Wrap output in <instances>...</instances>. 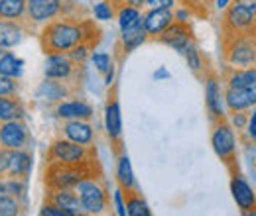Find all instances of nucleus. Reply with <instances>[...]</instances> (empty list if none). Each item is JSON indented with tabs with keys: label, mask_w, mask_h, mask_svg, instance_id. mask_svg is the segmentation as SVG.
I'll list each match as a JSON object with an SVG mask.
<instances>
[{
	"label": "nucleus",
	"mask_w": 256,
	"mask_h": 216,
	"mask_svg": "<svg viewBox=\"0 0 256 216\" xmlns=\"http://www.w3.org/2000/svg\"><path fill=\"white\" fill-rule=\"evenodd\" d=\"M96 45L100 41V30L95 26L93 20L87 18H73V16H60L40 31V43L44 53H67L79 43Z\"/></svg>",
	"instance_id": "f257e3e1"
},
{
	"label": "nucleus",
	"mask_w": 256,
	"mask_h": 216,
	"mask_svg": "<svg viewBox=\"0 0 256 216\" xmlns=\"http://www.w3.org/2000/svg\"><path fill=\"white\" fill-rule=\"evenodd\" d=\"M221 51H223V63L226 69L256 67V33L223 31Z\"/></svg>",
	"instance_id": "f03ea898"
},
{
	"label": "nucleus",
	"mask_w": 256,
	"mask_h": 216,
	"mask_svg": "<svg viewBox=\"0 0 256 216\" xmlns=\"http://www.w3.org/2000/svg\"><path fill=\"white\" fill-rule=\"evenodd\" d=\"M73 189H75V193L79 197L83 215L95 216V215H104L108 211V207H110V195H108L104 183L100 181V175L98 173L83 177Z\"/></svg>",
	"instance_id": "7ed1b4c3"
},
{
	"label": "nucleus",
	"mask_w": 256,
	"mask_h": 216,
	"mask_svg": "<svg viewBox=\"0 0 256 216\" xmlns=\"http://www.w3.org/2000/svg\"><path fill=\"white\" fill-rule=\"evenodd\" d=\"M211 146L217 157L224 163V167L230 173L238 171V134L228 124L226 118L213 122L211 130Z\"/></svg>",
	"instance_id": "20e7f679"
},
{
	"label": "nucleus",
	"mask_w": 256,
	"mask_h": 216,
	"mask_svg": "<svg viewBox=\"0 0 256 216\" xmlns=\"http://www.w3.org/2000/svg\"><path fill=\"white\" fill-rule=\"evenodd\" d=\"M48 163L65 165H96V152L93 146H81L67 138H56L48 150Z\"/></svg>",
	"instance_id": "39448f33"
},
{
	"label": "nucleus",
	"mask_w": 256,
	"mask_h": 216,
	"mask_svg": "<svg viewBox=\"0 0 256 216\" xmlns=\"http://www.w3.org/2000/svg\"><path fill=\"white\" fill-rule=\"evenodd\" d=\"M71 0H28L26 2V24L30 28H42L60 16H73L69 12Z\"/></svg>",
	"instance_id": "423d86ee"
},
{
	"label": "nucleus",
	"mask_w": 256,
	"mask_h": 216,
	"mask_svg": "<svg viewBox=\"0 0 256 216\" xmlns=\"http://www.w3.org/2000/svg\"><path fill=\"white\" fill-rule=\"evenodd\" d=\"M96 165H65L48 163L46 165V187L48 189H73L83 177L93 175Z\"/></svg>",
	"instance_id": "0eeeda50"
},
{
	"label": "nucleus",
	"mask_w": 256,
	"mask_h": 216,
	"mask_svg": "<svg viewBox=\"0 0 256 216\" xmlns=\"http://www.w3.org/2000/svg\"><path fill=\"white\" fill-rule=\"evenodd\" d=\"M203 87H205V106L211 122L226 118V108L223 100V79L215 71H205L203 75Z\"/></svg>",
	"instance_id": "6e6552de"
},
{
	"label": "nucleus",
	"mask_w": 256,
	"mask_h": 216,
	"mask_svg": "<svg viewBox=\"0 0 256 216\" xmlns=\"http://www.w3.org/2000/svg\"><path fill=\"white\" fill-rule=\"evenodd\" d=\"M221 30L230 33H256V14L248 8L232 2L223 12Z\"/></svg>",
	"instance_id": "1a4fd4ad"
},
{
	"label": "nucleus",
	"mask_w": 256,
	"mask_h": 216,
	"mask_svg": "<svg viewBox=\"0 0 256 216\" xmlns=\"http://www.w3.org/2000/svg\"><path fill=\"white\" fill-rule=\"evenodd\" d=\"M79 67L67 53H46L44 61V77L65 81V83H75L79 79Z\"/></svg>",
	"instance_id": "9d476101"
},
{
	"label": "nucleus",
	"mask_w": 256,
	"mask_h": 216,
	"mask_svg": "<svg viewBox=\"0 0 256 216\" xmlns=\"http://www.w3.org/2000/svg\"><path fill=\"white\" fill-rule=\"evenodd\" d=\"M154 41H158L162 45H166V47L178 51L180 55H184L186 49L195 41L192 24H182V22H176V20H174L166 30L162 31L160 35L154 37Z\"/></svg>",
	"instance_id": "9b49d317"
},
{
	"label": "nucleus",
	"mask_w": 256,
	"mask_h": 216,
	"mask_svg": "<svg viewBox=\"0 0 256 216\" xmlns=\"http://www.w3.org/2000/svg\"><path fill=\"white\" fill-rule=\"evenodd\" d=\"M32 136L24 120H8L0 122V146L8 150H22L30 148Z\"/></svg>",
	"instance_id": "f8f14e48"
},
{
	"label": "nucleus",
	"mask_w": 256,
	"mask_h": 216,
	"mask_svg": "<svg viewBox=\"0 0 256 216\" xmlns=\"http://www.w3.org/2000/svg\"><path fill=\"white\" fill-rule=\"evenodd\" d=\"M71 94H73L71 83L44 77V81L36 89V100L42 102V104H58L65 98H69Z\"/></svg>",
	"instance_id": "ddd939ff"
},
{
	"label": "nucleus",
	"mask_w": 256,
	"mask_h": 216,
	"mask_svg": "<svg viewBox=\"0 0 256 216\" xmlns=\"http://www.w3.org/2000/svg\"><path fill=\"white\" fill-rule=\"evenodd\" d=\"M104 130L106 136L110 140V144L120 150L122 144V112H120V102L118 98L112 94L104 106Z\"/></svg>",
	"instance_id": "4468645a"
},
{
	"label": "nucleus",
	"mask_w": 256,
	"mask_h": 216,
	"mask_svg": "<svg viewBox=\"0 0 256 216\" xmlns=\"http://www.w3.org/2000/svg\"><path fill=\"white\" fill-rule=\"evenodd\" d=\"M56 116L60 120H91L95 116V108L83 100V98H71L62 100L56 104Z\"/></svg>",
	"instance_id": "2eb2a0df"
},
{
	"label": "nucleus",
	"mask_w": 256,
	"mask_h": 216,
	"mask_svg": "<svg viewBox=\"0 0 256 216\" xmlns=\"http://www.w3.org/2000/svg\"><path fill=\"white\" fill-rule=\"evenodd\" d=\"M62 136L81 146H93L96 140L95 126L91 120H65L62 126Z\"/></svg>",
	"instance_id": "dca6fc26"
},
{
	"label": "nucleus",
	"mask_w": 256,
	"mask_h": 216,
	"mask_svg": "<svg viewBox=\"0 0 256 216\" xmlns=\"http://www.w3.org/2000/svg\"><path fill=\"white\" fill-rule=\"evenodd\" d=\"M230 193H232V199H234V203H236V207L242 215L256 207L254 189L238 171L232 173V177H230Z\"/></svg>",
	"instance_id": "f3484780"
},
{
	"label": "nucleus",
	"mask_w": 256,
	"mask_h": 216,
	"mask_svg": "<svg viewBox=\"0 0 256 216\" xmlns=\"http://www.w3.org/2000/svg\"><path fill=\"white\" fill-rule=\"evenodd\" d=\"M30 31H32V28L26 22L0 20V47L2 49H14V47H18Z\"/></svg>",
	"instance_id": "a211bd4d"
},
{
	"label": "nucleus",
	"mask_w": 256,
	"mask_h": 216,
	"mask_svg": "<svg viewBox=\"0 0 256 216\" xmlns=\"http://www.w3.org/2000/svg\"><path fill=\"white\" fill-rule=\"evenodd\" d=\"M142 16H144V30L150 35V39L160 35L162 31L176 20L172 8H146V12H142Z\"/></svg>",
	"instance_id": "6ab92c4d"
},
{
	"label": "nucleus",
	"mask_w": 256,
	"mask_h": 216,
	"mask_svg": "<svg viewBox=\"0 0 256 216\" xmlns=\"http://www.w3.org/2000/svg\"><path fill=\"white\" fill-rule=\"evenodd\" d=\"M48 201H52L60 209H64L67 216L83 215V209H81L75 189H48Z\"/></svg>",
	"instance_id": "aec40b11"
},
{
	"label": "nucleus",
	"mask_w": 256,
	"mask_h": 216,
	"mask_svg": "<svg viewBox=\"0 0 256 216\" xmlns=\"http://www.w3.org/2000/svg\"><path fill=\"white\" fill-rule=\"evenodd\" d=\"M150 39V35L144 30V16L126 30L120 31V47L124 53H130L134 49H138L140 45H144L146 41Z\"/></svg>",
	"instance_id": "412c9836"
},
{
	"label": "nucleus",
	"mask_w": 256,
	"mask_h": 216,
	"mask_svg": "<svg viewBox=\"0 0 256 216\" xmlns=\"http://www.w3.org/2000/svg\"><path fill=\"white\" fill-rule=\"evenodd\" d=\"M32 169H34V154L28 148L12 150L8 177H24V179H28L32 175Z\"/></svg>",
	"instance_id": "4be33fe9"
},
{
	"label": "nucleus",
	"mask_w": 256,
	"mask_h": 216,
	"mask_svg": "<svg viewBox=\"0 0 256 216\" xmlns=\"http://www.w3.org/2000/svg\"><path fill=\"white\" fill-rule=\"evenodd\" d=\"M221 79H223L224 87L246 91L256 83V67H248V69H226L224 67V75Z\"/></svg>",
	"instance_id": "5701e85b"
},
{
	"label": "nucleus",
	"mask_w": 256,
	"mask_h": 216,
	"mask_svg": "<svg viewBox=\"0 0 256 216\" xmlns=\"http://www.w3.org/2000/svg\"><path fill=\"white\" fill-rule=\"evenodd\" d=\"M26 118V106L16 96H0V122L8 120H24Z\"/></svg>",
	"instance_id": "b1692460"
},
{
	"label": "nucleus",
	"mask_w": 256,
	"mask_h": 216,
	"mask_svg": "<svg viewBox=\"0 0 256 216\" xmlns=\"http://www.w3.org/2000/svg\"><path fill=\"white\" fill-rule=\"evenodd\" d=\"M116 183L122 191H134L138 189L136 187V177H134V171H132V163H130V157L124 152H120L116 157Z\"/></svg>",
	"instance_id": "393cba45"
},
{
	"label": "nucleus",
	"mask_w": 256,
	"mask_h": 216,
	"mask_svg": "<svg viewBox=\"0 0 256 216\" xmlns=\"http://www.w3.org/2000/svg\"><path fill=\"white\" fill-rule=\"evenodd\" d=\"M223 100H224V108L228 112H238V110H250L252 108V104L248 100V94H246V91H242V89L224 87Z\"/></svg>",
	"instance_id": "a878e982"
},
{
	"label": "nucleus",
	"mask_w": 256,
	"mask_h": 216,
	"mask_svg": "<svg viewBox=\"0 0 256 216\" xmlns=\"http://www.w3.org/2000/svg\"><path fill=\"white\" fill-rule=\"evenodd\" d=\"M24 65H26V61L22 57H18L16 53H12L10 49L0 53V75L2 77L20 79L24 73Z\"/></svg>",
	"instance_id": "bb28decb"
},
{
	"label": "nucleus",
	"mask_w": 256,
	"mask_h": 216,
	"mask_svg": "<svg viewBox=\"0 0 256 216\" xmlns=\"http://www.w3.org/2000/svg\"><path fill=\"white\" fill-rule=\"evenodd\" d=\"M26 2L28 0H0V20L26 22Z\"/></svg>",
	"instance_id": "cd10ccee"
},
{
	"label": "nucleus",
	"mask_w": 256,
	"mask_h": 216,
	"mask_svg": "<svg viewBox=\"0 0 256 216\" xmlns=\"http://www.w3.org/2000/svg\"><path fill=\"white\" fill-rule=\"evenodd\" d=\"M124 201H126V216H152L148 203L138 193V189L124 191Z\"/></svg>",
	"instance_id": "c85d7f7f"
},
{
	"label": "nucleus",
	"mask_w": 256,
	"mask_h": 216,
	"mask_svg": "<svg viewBox=\"0 0 256 216\" xmlns=\"http://www.w3.org/2000/svg\"><path fill=\"white\" fill-rule=\"evenodd\" d=\"M142 12L144 10H140V8H136V6H132V4H120V6H116V16H114V20H116V24H118V30H126L130 26H134L140 18H142Z\"/></svg>",
	"instance_id": "c756f323"
},
{
	"label": "nucleus",
	"mask_w": 256,
	"mask_h": 216,
	"mask_svg": "<svg viewBox=\"0 0 256 216\" xmlns=\"http://www.w3.org/2000/svg\"><path fill=\"white\" fill-rule=\"evenodd\" d=\"M184 57H186L188 67L192 69L195 75H199V77H201V75L207 71V67H205V59H203V55H201V51H199V47H197V43H195V41H193L192 45L186 49Z\"/></svg>",
	"instance_id": "7c9ffc66"
},
{
	"label": "nucleus",
	"mask_w": 256,
	"mask_h": 216,
	"mask_svg": "<svg viewBox=\"0 0 256 216\" xmlns=\"http://www.w3.org/2000/svg\"><path fill=\"white\" fill-rule=\"evenodd\" d=\"M6 185L10 197L18 199L24 207H26V199H28V179L24 177H6Z\"/></svg>",
	"instance_id": "2f4dec72"
},
{
	"label": "nucleus",
	"mask_w": 256,
	"mask_h": 216,
	"mask_svg": "<svg viewBox=\"0 0 256 216\" xmlns=\"http://www.w3.org/2000/svg\"><path fill=\"white\" fill-rule=\"evenodd\" d=\"M93 16L98 22H110L116 16V6L110 0H98L93 4Z\"/></svg>",
	"instance_id": "473e14b6"
},
{
	"label": "nucleus",
	"mask_w": 256,
	"mask_h": 216,
	"mask_svg": "<svg viewBox=\"0 0 256 216\" xmlns=\"http://www.w3.org/2000/svg\"><path fill=\"white\" fill-rule=\"evenodd\" d=\"M24 205L14 197H2L0 199V216H20L24 213Z\"/></svg>",
	"instance_id": "72a5a7b5"
},
{
	"label": "nucleus",
	"mask_w": 256,
	"mask_h": 216,
	"mask_svg": "<svg viewBox=\"0 0 256 216\" xmlns=\"http://www.w3.org/2000/svg\"><path fill=\"white\" fill-rule=\"evenodd\" d=\"M93 47H95V45H91V43L83 41V43L75 45L71 51H67V55L71 57V61H75L77 65H83V63H85L87 59H89V57H91V51H93Z\"/></svg>",
	"instance_id": "f704fd0d"
},
{
	"label": "nucleus",
	"mask_w": 256,
	"mask_h": 216,
	"mask_svg": "<svg viewBox=\"0 0 256 216\" xmlns=\"http://www.w3.org/2000/svg\"><path fill=\"white\" fill-rule=\"evenodd\" d=\"M180 4L190 8L195 16H209L213 0H180Z\"/></svg>",
	"instance_id": "c9c22d12"
},
{
	"label": "nucleus",
	"mask_w": 256,
	"mask_h": 216,
	"mask_svg": "<svg viewBox=\"0 0 256 216\" xmlns=\"http://www.w3.org/2000/svg\"><path fill=\"white\" fill-rule=\"evenodd\" d=\"M89 59L93 61L96 71H98V73H102V75H104V73L114 65L112 57H110V53H106V51H91V57H89Z\"/></svg>",
	"instance_id": "e433bc0d"
},
{
	"label": "nucleus",
	"mask_w": 256,
	"mask_h": 216,
	"mask_svg": "<svg viewBox=\"0 0 256 216\" xmlns=\"http://www.w3.org/2000/svg\"><path fill=\"white\" fill-rule=\"evenodd\" d=\"M228 114H230L228 124L234 128L236 134H242L246 128V122H248V110H238V112H228Z\"/></svg>",
	"instance_id": "4c0bfd02"
},
{
	"label": "nucleus",
	"mask_w": 256,
	"mask_h": 216,
	"mask_svg": "<svg viewBox=\"0 0 256 216\" xmlns=\"http://www.w3.org/2000/svg\"><path fill=\"white\" fill-rule=\"evenodd\" d=\"M18 94V79L0 75V96H16Z\"/></svg>",
	"instance_id": "58836bf2"
},
{
	"label": "nucleus",
	"mask_w": 256,
	"mask_h": 216,
	"mask_svg": "<svg viewBox=\"0 0 256 216\" xmlns=\"http://www.w3.org/2000/svg\"><path fill=\"white\" fill-rule=\"evenodd\" d=\"M112 205H114V213L118 216H126V201H124V191L118 187L112 193Z\"/></svg>",
	"instance_id": "ea45409f"
},
{
	"label": "nucleus",
	"mask_w": 256,
	"mask_h": 216,
	"mask_svg": "<svg viewBox=\"0 0 256 216\" xmlns=\"http://www.w3.org/2000/svg\"><path fill=\"white\" fill-rule=\"evenodd\" d=\"M174 18H176V22H182V24H190L193 18H195V14H193L190 8H186V6L178 4V6L174 8Z\"/></svg>",
	"instance_id": "a19ab883"
},
{
	"label": "nucleus",
	"mask_w": 256,
	"mask_h": 216,
	"mask_svg": "<svg viewBox=\"0 0 256 216\" xmlns=\"http://www.w3.org/2000/svg\"><path fill=\"white\" fill-rule=\"evenodd\" d=\"M10 159H12V150L0 146V177H8Z\"/></svg>",
	"instance_id": "79ce46f5"
},
{
	"label": "nucleus",
	"mask_w": 256,
	"mask_h": 216,
	"mask_svg": "<svg viewBox=\"0 0 256 216\" xmlns=\"http://www.w3.org/2000/svg\"><path fill=\"white\" fill-rule=\"evenodd\" d=\"M254 134H256V106L252 108V112L248 114V122H246V128H244V132L240 134L248 144L252 142V138H254Z\"/></svg>",
	"instance_id": "37998d69"
},
{
	"label": "nucleus",
	"mask_w": 256,
	"mask_h": 216,
	"mask_svg": "<svg viewBox=\"0 0 256 216\" xmlns=\"http://www.w3.org/2000/svg\"><path fill=\"white\" fill-rule=\"evenodd\" d=\"M40 215L42 216H67L64 209H60V207H58L56 203H52V201H46V203L42 205Z\"/></svg>",
	"instance_id": "c03bdc74"
},
{
	"label": "nucleus",
	"mask_w": 256,
	"mask_h": 216,
	"mask_svg": "<svg viewBox=\"0 0 256 216\" xmlns=\"http://www.w3.org/2000/svg\"><path fill=\"white\" fill-rule=\"evenodd\" d=\"M180 4V0H144L146 8H176Z\"/></svg>",
	"instance_id": "a18cd8bd"
},
{
	"label": "nucleus",
	"mask_w": 256,
	"mask_h": 216,
	"mask_svg": "<svg viewBox=\"0 0 256 216\" xmlns=\"http://www.w3.org/2000/svg\"><path fill=\"white\" fill-rule=\"evenodd\" d=\"M152 77H154V81H168L172 75H170V71H168L166 67H158V69L152 73Z\"/></svg>",
	"instance_id": "49530a36"
},
{
	"label": "nucleus",
	"mask_w": 256,
	"mask_h": 216,
	"mask_svg": "<svg viewBox=\"0 0 256 216\" xmlns=\"http://www.w3.org/2000/svg\"><path fill=\"white\" fill-rule=\"evenodd\" d=\"M114 75H116V71H114V65L104 73V87H112L114 85Z\"/></svg>",
	"instance_id": "de8ad7c7"
},
{
	"label": "nucleus",
	"mask_w": 256,
	"mask_h": 216,
	"mask_svg": "<svg viewBox=\"0 0 256 216\" xmlns=\"http://www.w3.org/2000/svg\"><path fill=\"white\" fill-rule=\"evenodd\" d=\"M230 4H232V0H213V8H217L219 12H224Z\"/></svg>",
	"instance_id": "09e8293b"
},
{
	"label": "nucleus",
	"mask_w": 256,
	"mask_h": 216,
	"mask_svg": "<svg viewBox=\"0 0 256 216\" xmlns=\"http://www.w3.org/2000/svg\"><path fill=\"white\" fill-rule=\"evenodd\" d=\"M232 2H236V4H240V6H244V8H248L250 12L256 14V0H232Z\"/></svg>",
	"instance_id": "8fccbe9b"
},
{
	"label": "nucleus",
	"mask_w": 256,
	"mask_h": 216,
	"mask_svg": "<svg viewBox=\"0 0 256 216\" xmlns=\"http://www.w3.org/2000/svg\"><path fill=\"white\" fill-rule=\"evenodd\" d=\"M2 197H10L8 185H6V177H0V199H2Z\"/></svg>",
	"instance_id": "3c124183"
},
{
	"label": "nucleus",
	"mask_w": 256,
	"mask_h": 216,
	"mask_svg": "<svg viewBox=\"0 0 256 216\" xmlns=\"http://www.w3.org/2000/svg\"><path fill=\"white\" fill-rule=\"evenodd\" d=\"M246 94H248V100H250V104L256 106V83L250 87V89H246Z\"/></svg>",
	"instance_id": "603ef678"
},
{
	"label": "nucleus",
	"mask_w": 256,
	"mask_h": 216,
	"mask_svg": "<svg viewBox=\"0 0 256 216\" xmlns=\"http://www.w3.org/2000/svg\"><path fill=\"white\" fill-rule=\"evenodd\" d=\"M114 6H120V4H124V2H128V0H110Z\"/></svg>",
	"instance_id": "864d4df0"
},
{
	"label": "nucleus",
	"mask_w": 256,
	"mask_h": 216,
	"mask_svg": "<svg viewBox=\"0 0 256 216\" xmlns=\"http://www.w3.org/2000/svg\"><path fill=\"white\" fill-rule=\"evenodd\" d=\"M244 215H246V216H256V207H254V209H250V211H246Z\"/></svg>",
	"instance_id": "5fc2aeb1"
},
{
	"label": "nucleus",
	"mask_w": 256,
	"mask_h": 216,
	"mask_svg": "<svg viewBox=\"0 0 256 216\" xmlns=\"http://www.w3.org/2000/svg\"><path fill=\"white\" fill-rule=\"evenodd\" d=\"M250 144H252V146H256V134H254V138H252V142H250Z\"/></svg>",
	"instance_id": "6e6d98bb"
},
{
	"label": "nucleus",
	"mask_w": 256,
	"mask_h": 216,
	"mask_svg": "<svg viewBox=\"0 0 256 216\" xmlns=\"http://www.w3.org/2000/svg\"><path fill=\"white\" fill-rule=\"evenodd\" d=\"M2 51H6V49H2V47H0V53H2Z\"/></svg>",
	"instance_id": "4d7b16f0"
}]
</instances>
